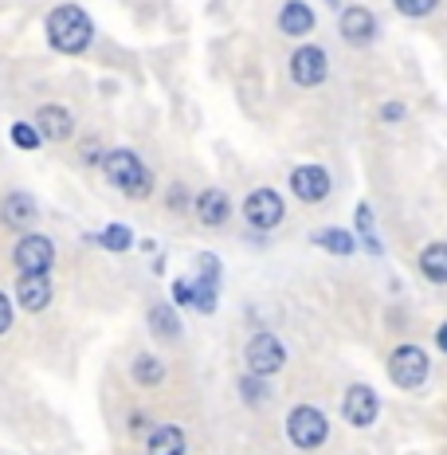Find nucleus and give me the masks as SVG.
Returning a JSON list of instances; mask_svg holds the SVG:
<instances>
[{"mask_svg": "<svg viewBox=\"0 0 447 455\" xmlns=\"http://www.w3.org/2000/svg\"><path fill=\"white\" fill-rule=\"evenodd\" d=\"M279 28H283L287 36H307L310 28H314L310 4H302V0H291V4L283 8V16H279Z\"/></svg>", "mask_w": 447, "mask_h": 455, "instance_id": "nucleus-17", "label": "nucleus"}, {"mask_svg": "<svg viewBox=\"0 0 447 455\" xmlns=\"http://www.w3.org/2000/svg\"><path fill=\"white\" fill-rule=\"evenodd\" d=\"M188 204V193H185V188H173V193H169V208H185Z\"/></svg>", "mask_w": 447, "mask_h": 455, "instance_id": "nucleus-28", "label": "nucleus"}, {"mask_svg": "<svg viewBox=\"0 0 447 455\" xmlns=\"http://www.w3.org/2000/svg\"><path fill=\"white\" fill-rule=\"evenodd\" d=\"M16 299H20L24 310H44L47 302H52V283H47V275H20Z\"/></svg>", "mask_w": 447, "mask_h": 455, "instance_id": "nucleus-11", "label": "nucleus"}, {"mask_svg": "<svg viewBox=\"0 0 447 455\" xmlns=\"http://www.w3.org/2000/svg\"><path fill=\"white\" fill-rule=\"evenodd\" d=\"M377 32V20L369 8H346L341 12V36H346L349 44H369Z\"/></svg>", "mask_w": 447, "mask_h": 455, "instance_id": "nucleus-12", "label": "nucleus"}, {"mask_svg": "<svg viewBox=\"0 0 447 455\" xmlns=\"http://www.w3.org/2000/svg\"><path fill=\"white\" fill-rule=\"evenodd\" d=\"M102 169H107L110 185L122 188L126 196H134V201L149 196V188H154V177H149V169L141 165V157L130 154V149H114V154H107V157H102Z\"/></svg>", "mask_w": 447, "mask_h": 455, "instance_id": "nucleus-2", "label": "nucleus"}, {"mask_svg": "<svg viewBox=\"0 0 447 455\" xmlns=\"http://www.w3.org/2000/svg\"><path fill=\"white\" fill-rule=\"evenodd\" d=\"M393 4L401 8L404 16H427L435 4H440V0H393Z\"/></svg>", "mask_w": 447, "mask_h": 455, "instance_id": "nucleus-24", "label": "nucleus"}, {"mask_svg": "<svg viewBox=\"0 0 447 455\" xmlns=\"http://www.w3.org/2000/svg\"><path fill=\"white\" fill-rule=\"evenodd\" d=\"M243 388H247V396H251V401H259V396H263V388H259V381H243Z\"/></svg>", "mask_w": 447, "mask_h": 455, "instance_id": "nucleus-30", "label": "nucleus"}, {"mask_svg": "<svg viewBox=\"0 0 447 455\" xmlns=\"http://www.w3.org/2000/svg\"><path fill=\"white\" fill-rule=\"evenodd\" d=\"M149 326H154L157 338H177L180 334V322L173 315V307H154L149 310Z\"/></svg>", "mask_w": 447, "mask_h": 455, "instance_id": "nucleus-20", "label": "nucleus"}, {"mask_svg": "<svg viewBox=\"0 0 447 455\" xmlns=\"http://www.w3.org/2000/svg\"><path fill=\"white\" fill-rule=\"evenodd\" d=\"M146 455H185V432L173 428V424H161V428H154V435H149Z\"/></svg>", "mask_w": 447, "mask_h": 455, "instance_id": "nucleus-14", "label": "nucleus"}, {"mask_svg": "<svg viewBox=\"0 0 447 455\" xmlns=\"http://www.w3.org/2000/svg\"><path fill=\"white\" fill-rule=\"evenodd\" d=\"M326 71H330V63H326V52H322V47L307 44L291 55V79L299 83V87H318V83L326 79Z\"/></svg>", "mask_w": 447, "mask_h": 455, "instance_id": "nucleus-8", "label": "nucleus"}, {"mask_svg": "<svg viewBox=\"0 0 447 455\" xmlns=\"http://www.w3.org/2000/svg\"><path fill=\"white\" fill-rule=\"evenodd\" d=\"M388 377L401 388H420L427 381V354L420 346H396L388 357Z\"/></svg>", "mask_w": 447, "mask_h": 455, "instance_id": "nucleus-3", "label": "nucleus"}, {"mask_svg": "<svg viewBox=\"0 0 447 455\" xmlns=\"http://www.w3.org/2000/svg\"><path fill=\"white\" fill-rule=\"evenodd\" d=\"M283 362H287V354H283V341L275 334H255L251 338V346H247V365H251L255 377L279 373Z\"/></svg>", "mask_w": 447, "mask_h": 455, "instance_id": "nucleus-6", "label": "nucleus"}, {"mask_svg": "<svg viewBox=\"0 0 447 455\" xmlns=\"http://www.w3.org/2000/svg\"><path fill=\"white\" fill-rule=\"evenodd\" d=\"M40 130H36V126H28V122H16V126H12V141H16V146H20V149H36V146H40Z\"/></svg>", "mask_w": 447, "mask_h": 455, "instance_id": "nucleus-23", "label": "nucleus"}, {"mask_svg": "<svg viewBox=\"0 0 447 455\" xmlns=\"http://www.w3.org/2000/svg\"><path fill=\"white\" fill-rule=\"evenodd\" d=\"M91 36H94V28H91L83 8L60 4L52 16H47V40H52L55 52H68V55L83 52V47L91 44Z\"/></svg>", "mask_w": 447, "mask_h": 455, "instance_id": "nucleus-1", "label": "nucleus"}, {"mask_svg": "<svg viewBox=\"0 0 447 455\" xmlns=\"http://www.w3.org/2000/svg\"><path fill=\"white\" fill-rule=\"evenodd\" d=\"M134 381L138 385H146V388H154L165 381V365L157 362V357H149V354H141L138 362H134Z\"/></svg>", "mask_w": 447, "mask_h": 455, "instance_id": "nucleus-19", "label": "nucleus"}, {"mask_svg": "<svg viewBox=\"0 0 447 455\" xmlns=\"http://www.w3.org/2000/svg\"><path fill=\"white\" fill-rule=\"evenodd\" d=\"M0 220H4L8 228H28L36 220V201L24 196V193H12L4 201V208H0Z\"/></svg>", "mask_w": 447, "mask_h": 455, "instance_id": "nucleus-16", "label": "nucleus"}, {"mask_svg": "<svg viewBox=\"0 0 447 455\" xmlns=\"http://www.w3.org/2000/svg\"><path fill=\"white\" fill-rule=\"evenodd\" d=\"M8 322H12V310H8V299L0 295V334L8 330Z\"/></svg>", "mask_w": 447, "mask_h": 455, "instance_id": "nucleus-29", "label": "nucleus"}, {"mask_svg": "<svg viewBox=\"0 0 447 455\" xmlns=\"http://www.w3.org/2000/svg\"><path fill=\"white\" fill-rule=\"evenodd\" d=\"M318 243L326 251H334V255H354V235L341 232V228H326V232H318Z\"/></svg>", "mask_w": 447, "mask_h": 455, "instance_id": "nucleus-21", "label": "nucleus"}, {"mask_svg": "<svg viewBox=\"0 0 447 455\" xmlns=\"http://www.w3.org/2000/svg\"><path fill=\"white\" fill-rule=\"evenodd\" d=\"M435 346H440V349H443V354H447V322H443V326H440V330H435Z\"/></svg>", "mask_w": 447, "mask_h": 455, "instance_id": "nucleus-31", "label": "nucleus"}, {"mask_svg": "<svg viewBox=\"0 0 447 455\" xmlns=\"http://www.w3.org/2000/svg\"><path fill=\"white\" fill-rule=\"evenodd\" d=\"M420 271L432 283H447V243H427L420 251Z\"/></svg>", "mask_w": 447, "mask_h": 455, "instance_id": "nucleus-18", "label": "nucleus"}, {"mask_svg": "<svg viewBox=\"0 0 447 455\" xmlns=\"http://www.w3.org/2000/svg\"><path fill=\"white\" fill-rule=\"evenodd\" d=\"M52 263H55V248L47 235H24L16 243V267H20V275H47Z\"/></svg>", "mask_w": 447, "mask_h": 455, "instance_id": "nucleus-7", "label": "nucleus"}, {"mask_svg": "<svg viewBox=\"0 0 447 455\" xmlns=\"http://www.w3.org/2000/svg\"><path fill=\"white\" fill-rule=\"evenodd\" d=\"M357 228H361V235H365L369 248L380 251V248H377V240H373V212H369V204H361V208H357Z\"/></svg>", "mask_w": 447, "mask_h": 455, "instance_id": "nucleus-25", "label": "nucleus"}, {"mask_svg": "<svg viewBox=\"0 0 447 455\" xmlns=\"http://www.w3.org/2000/svg\"><path fill=\"white\" fill-rule=\"evenodd\" d=\"M377 412H380V401H377L373 388L369 385H349L346 401H341V416H346L354 428H369V424L377 420Z\"/></svg>", "mask_w": 447, "mask_h": 455, "instance_id": "nucleus-9", "label": "nucleus"}, {"mask_svg": "<svg viewBox=\"0 0 447 455\" xmlns=\"http://www.w3.org/2000/svg\"><path fill=\"white\" fill-rule=\"evenodd\" d=\"M173 299L188 307V302H196V287H193V283H177V287H173Z\"/></svg>", "mask_w": 447, "mask_h": 455, "instance_id": "nucleus-26", "label": "nucleus"}, {"mask_svg": "<svg viewBox=\"0 0 447 455\" xmlns=\"http://www.w3.org/2000/svg\"><path fill=\"white\" fill-rule=\"evenodd\" d=\"M196 216H201V224L208 228H220L227 220V196L220 188H208V193L196 196Z\"/></svg>", "mask_w": 447, "mask_h": 455, "instance_id": "nucleus-15", "label": "nucleus"}, {"mask_svg": "<svg viewBox=\"0 0 447 455\" xmlns=\"http://www.w3.org/2000/svg\"><path fill=\"white\" fill-rule=\"evenodd\" d=\"M291 188H294V196H299V201L318 204V201H326V196H330V173L322 165H299L291 173Z\"/></svg>", "mask_w": 447, "mask_h": 455, "instance_id": "nucleus-10", "label": "nucleus"}, {"mask_svg": "<svg viewBox=\"0 0 447 455\" xmlns=\"http://www.w3.org/2000/svg\"><path fill=\"white\" fill-rule=\"evenodd\" d=\"M36 130H40L44 138H52V141H63V138H71L75 122H71V114L63 107H44L40 114H36Z\"/></svg>", "mask_w": 447, "mask_h": 455, "instance_id": "nucleus-13", "label": "nucleus"}, {"mask_svg": "<svg viewBox=\"0 0 447 455\" xmlns=\"http://www.w3.org/2000/svg\"><path fill=\"white\" fill-rule=\"evenodd\" d=\"M243 216H247V224L251 228L271 232V228L283 220V196L275 193V188H255V193L247 196V204H243Z\"/></svg>", "mask_w": 447, "mask_h": 455, "instance_id": "nucleus-5", "label": "nucleus"}, {"mask_svg": "<svg viewBox=\"0 0 447 455\" xmlns=\"http://www.w3.org/2000/svg\"><path fill=\"white\" fill-rule=\"evenodd\" d=\"M380 118H385V122H396V118H404V107H401V102H388V107L380 110Z\"/></svg>", "mask_w": 447, "mask_h": 455, "instance_id": "nucleus-27", "label": "nucleus"}, {"mask_svg": "<svg viewBox=\"0 0 447 455\" xmlns=\"http://www.w3.org/2000/svg\"><path fill=\"white\" fill-rule=\"evenodd\" d=\"M130 243H134V232H130L126 224H110L107 232H102V248L107 251H126Z\"/></svg>", "mask_w": 447, "mask_h": 455, "instance_id": "nucleus-22", "label": "nucleus"}, {"mask_svg": "<svg viewBox=\"0 0 447 455\" xmlns=\"http://www.w3.org/2000/svg\"><path fill=\"white\" fill-rule=\"evenodd\" d=\"M326 432H330L326 416L318 409H310V404H299V409L287 416V435H291L294 448H307V451L318 448V443L326 440Z\"/></svg>", "mask_w": 447, "mask_h": 455, "instance_id": "nucleus-4", "label": "nucleus"}]
</instances>
